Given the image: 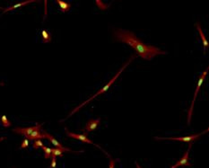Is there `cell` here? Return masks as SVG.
I'll list each match as a JSON object with an SVG mask.
<instances>
[{"label": "cell", "mask_w": 209, "mask_h": 168, "mask_svg": "<svg viewBox=\"0 0 209 168\" xmlns=\"http://www.w3.org/2000/svg\"><path fill=\"white\" fill-rule=\"evenodd\" d=\"M42 132H43L44 139H48V140L51 142L53 146H56V148L60 149V150H61V151H63V152H71V151H72L70 148H67V147H66V146H63L62 144H60V142H59L58 140H57V139H55L53 136H51V134H49L48 132H46V131H42Z\"/></svg>", "instance_id": "7"}, {"label": "cell", "mask_w": 209, "mask_h": 168, "mask_svg": "<svg viewBox=\"0 0 209 168\" xmlns=\"http://www.w3.org/2000/svg\"><path fill=\"white\" fill-rule=\"evenodd\" d=\"M44 139V135L43 132L41 131V130H36V131H34L30 135L29 138H28V139H30V140H36V139Z\"/></svg>", "instance_id": "12"}, {"label": "cell", "mask_w": 209, "mask_h": 168, "mask_svg": "<svg viewBox=\"0 0 209 168\" xmlns=\"http://www.w3.org/2000/svg\"><path fill=\"white\" fill-rule=\"evenodd\" d=\"M96 5L99 7V8L100 9H101V10H105V9H107L108 8L109 6H107V5H104L101 1H100V0H96Z\"/></svg>", "instance_id": "19"}, {"label": "cell", "mask_w": 209, "mask_h": 168, "mask_svg": "<svg viewBox=\"0 0 209 168\" xmlns=\"http://www.w3.org/2000/svg\"><path fill=\"white\" fill-rule=\"evenodd\" d=\"M134 58H135V56H132V57H131V58H130V59H129V60H128V62H126V63H125V64L123 65L122 67H121V68H120V69L119 70V72L116 74L115 76H114V77H112V79L109 81V82L107 85H105V86H104L103 87L101 88V90H99V91H98V92H97V93H96L95 95H93V96H92L91 98H89V99H88L87 101H85V102H83V103H82V104H80L78 107H76V108L74 110V111H71V113H70V114H69V115L67 116V118H69V117H70V116H71V115H73V114H74L75 112H76V111H78V110H79L80 108H82V107H83L84 105H85V104H87V103L90 102L91 100H93V99H94L95 97H97L98 95H101V94H102V93H105V92H106V91L108 90L109 88L110 87V86H111V85H112V84H113V83L115 82L116 79H117V78H118V77H119V75H120V74H121V72H122L123 70H124V69L126 68V67L128 66V65H129V63H131V61L133 60V59H134ZM67 118H66V119H67Z\"/></svg>", "instance_id": "2"}, {"label": "cell", "mask_w": 209, "mask_h": 168, "mask_svg": "<svg viewBox=\"0 0 209 168\" xmlns=\"http://www.w3.org/2000/svg\"><path fill=\"white\" fill-rule=\"evenodd\" d=\"M66 135L68 136V137H70V138H73V139H78L80 141H82V142H85V143H88V144H92V145H94L95 146H97V147H99L100 149H101L104 153L106 154V156H109V154L106 152V151H104L102 148H101V146H99L98 145H96V144H94V142L91 140V139H89L87 138L86 136L84 134V135H80V134H75V133H72V132L68 131V130L67 129H66Z\"/></svg>", "instance_id": "5"}, {"label": "cell", "mask_w": 209, "mask_h": 168, "mask_svg": "<svg viewBox=\"0 0 209 168\" xmlns=\"http://www.w3.org/2000/svg\"><path fill=\"white\" fill-rule=\"evenodd\" d=\"M191 144L188 146L187 148V151H186V153L184 154V156L180 158V160L178 161L174 166H173L171 168H177L179 166H191V164L189 163V159H188V156H189V150L191 148Z\"/></svg>", "instance_id": "8"}, {"label": "cell", "mask_w": 209, "mask_h": 168, "mask_svg": "<svg viewBox=\"0 0 209 168\" xmlns=\"http://www.w3.org/2000/svg\"><path fill=\"white\" fill-rule=\"evenodd\" d=\"M0 9H1V10H5V8H3V7H0Z\"/></svg>", "instance_id": "26"}, {"label": "cell", "mask_w": 209, "mask_h": 168, "mask_svg": "<svg viewBox=\"0 0 209 168\" xmlns=\"http://www.w3.org/2000/svg\"><path fill=\"white\" fill-rule=\"evenodd\" d=\"M7 139L6 137H3V138H0V141H3L4 139Z\"/></svg>", "instance_id": "24"}, {"label": "cell", "mask_w": 209, "mask_h": 168, "mask_svg": "<svg viewBox=\"0 0 209 168\" xmlns=\"http://www.w3.org/2000/svg\"><path fill=\"white\" fill-rule=\"evenodd\" d=\"M208 129L206 130L205 131L201 132V133H198V134H196V135H190V136H186V137H180V138H158V137H155L154 139H157V140H174V141H182V142H192L194 140H197L198 139L201 135L208 132Z\"/></svg>", "instance_id": "4"}, {"label": "cell", "mask_w": 209, "mask_h": 168, "mask_svg": "<svg viewBox=\"0 0 209 168\" xmlns=\"http://www.w3.org/2000/svg\"><path fill=\"white\" fill-rule=\"evenodd\" d=\"M0 86H5V84H4V83H0Z\"/></svg>", "instance_id": "25"}, {"label": "cell", "mask_w": 209, "mask_h": 168, "mask_svg": "<svg viewBox=\"0 0 209 168\" xmlns=\"http://www.w3.org/2000/svg\"><path fill=\"white\" fill-rule=\"evenodd\" d=\"M113 34L115 37L116 41L121 42L126 44H129L135 51H137V54L146 60H151L156 55H164L165 51H161L157 47L147 45L142 42L134 32L124 29H116L113 32Z\"/></svg>", "instance_id": "1"}, {"label": "cell", "mask_w": 209, "mask_h": 168, "mask_svg": "<svg viewBox=\"0 0 209 168\" xmlns=\"http://www.w3.org/2000/svg\"><path fill=\"white\" fill-rule=\"evenodd\" d=\"M28 146H29V139H26V138H24L23 140H22V144H21L20 148H27Z\"/></svg>", "instance_id": "20"}, {"label": "cell", "mask_w": 209, "mask_h": 168, "mask_svg": "<svg viewBox=\"0 0 209 168\" xmlns=\"http://www.w3.org/2000/svg\"><path fill=\"white\" fill-rule=\"evenodd\" d=\"M51 168H56V166H57V160H56V156H51Z\"/></svg>", "instance_id": "21"}, {"label": "cell", "mask_w": 209, "mask_h": 168, "mask_svg": "<svg viewBox=\"0 0 209 168\" xmlns=\"http://www.w3.org/2000/svg\"><path fill=\"white\" fill-rule=\"evenodd\" d=\"M1 123L5 128H8V127L11 126V121L8 120L6 115H2L1 116Z\"/></svg>", "instance_id": "15"}, {"label": "cell", "mask_w": 209, "mask_h": 168, "mask_svg": "<svg viewBox=\"0 0 209 168\" xmlns=\"http://www.w3.org/2000/svg\"><path fill=\"white\" fill-rule=\"evenodd\" d=\"M136 166H137V168H141V167H140V166H139V165L137 164V162H136Z\"/></svg>", "instance_id": "23"}, {"label": "cell", "mask_w": 209, "mask_h": 168, "mask_svg": "<svg viewBox=\"0 0 209 168\" xmlns=\"http://www.w3.org/2000/svg\"><path fill=\"white\" fill-rule=\"evenodd\" d=\"M43 146L44 144L41 139H36V140H34V142H33V144H32V147H33L34 149H38L39 147H42Z\"/></svg>", "instance_id": "18"}, {"label": "cell", "mask_w": 209, "mask_h": 168, "mask_svg": "<svg viewBox=\"0 0 209 168\" xmlns=\"http://www.w3.org/2000/svg\"><path fill=\"white\" fill-rule=\"evenodd\" d=\"M58 3V5L59 6V8L61 10V12L63 13H66V12H68L69 9L71 8L72 5L70 3H66L65 1H62V0H57L56 1Z\"/></svg>", "instance_id": "11"}, {"label": "cell", "mask_w": 209, "mask_h": 168, "mask_svg": "<svg viewBox=\"0 0 209 168\" xmlns=\"http://www.w3.org/2000/svg\"><path fill=\"white\" fill-rule=\"evenodd\" d=\"M100 121H101V119L100 118H98V119H95V120H90L88 122H87L86 126L82 130L83 131H85V135L86 136L89 134V132L93 131H94L96 128H97V126L99 125L100 123Z\"/></svg>", "instance_id": "9"}, {"label": "cell", "mask_w": 209, "mask_h": 168, "mask_svg": "<svg viewBox=\"0 0 209 168\" xmlns=\"http://www.w3.org/2000/svg\"><path fill=\"white\" fill-rule=\"evenodd\" d=\"M196 26H197V31H198V32H199V35L201 37L202 39V42H203V46H204V51H207V49L208 48V42H207V40L206 39V37L204 35V32H202L201 29V26H200V24L198 23V22H197L196 23Z\"/></svg>", "instance_id": "10"}, {"label": "cell", "mask_w": 209, "mask_h": 168, "mask_svg": "<svg viewBox=\"0 0 209 168\" xmlns=\"http://www.w3.org/2000/svg\"><path fill=\"white\" fill-rule=\"evenodd\" d=\"M51 156H63V151H61L58 148H51Z\"/></svg>", "instance_id": "16"}, {"label": "cell", "mask_w": 209, "mask_h": 168, "mask_svg": "<svg viewBox=\"0 0 209 168\" xmlns=\"http://www.w3.org/2000/svg\"><path fill=\"white\" fill-rule=\"evenodd\" d=\"M41 34H42V38H43L44 43H47V42H50L51 41V35L48 32L47 30H42L41 31Z\"/></svg>", "instance_id": "14"}, {"label": "cell", "mask_w": 209, "mask_h": 168, "mask_svg": "<svg viewBox=\"0 0 209 168\" xmlns=\"http://www.w3.org/2000/svg\"><path fill=\"white\" fill-rule=\"evenodd\" d=\"M208 69H209V67H207V69H206V70H205V71H204V72L202 73V75L200 76V77H199V80H198L197 86V88H196V92H195L193 101H192V103H191V106H190V108H189V110H188V114H187V124H190V121H191V116H192V111H193V107H194L195 100H196V98H197V93H198L199 89H200V87H201L203 82H204L205 78H206V77H207V75Z\"/></svg>", "instance_id": "3"}, {"label": "cell", "mask_w": 209, "mask_h": 168, "mask_svg": "<svg viewBox=\"0 0 209 168\" xmlns=\"http://www.w3.org/2000/svg\"><path fill=\"white\" fill-rule=\"evenodd\" d=\"M32 2H35V0H28V1H25V2H22V3L15 4V5H14V6L6 8V9L4 10V13L8 12V11H12V10H14L15 8H18V7H23V6H25V5H27V4H30V3H32Z\"/></svg>", "instance_id": "13"}, {"label": "cell", "mask_w": 209, "mask_h": 168, "mask_svg": "<svg viewBox=\"0 0 209 168\" xmlns=\"http://www.w3.org/2000/svg\"><path fill=\"white\" fill-rule=\"evenodd\" d=\"M41 124H36L33 127H29V128H15L13 131L17 134L23 135L26 139L29 138V136L36 130H41Z\"/></svg>", "instance_id": "6"}, {"label": "cell", "mask_w": 209, "mask_h": 168, "mask_svg": "<svg viewBox=\"0 0 209 168\" xmlns=\"http://www.w3.org/2000/svg\"><path fill=\"white\" fill-rule=\"evenodd\" d=\"M109 168H115V161L113 160V159H111V158H110V161H109Z\"/></svg>", "instance_id": "22"}, {"label": "cell", "mask_w": 209, "mask_h": 168, "mask_svg": "<svg viewBox=\"0 0 209 168\" xmlns=\"http://www.w3.org/2000/svg\"><path fill=\"white\" fill-rule=\"evenodd\" d=\"M41 148H42V150L44 151V156H45V158L46 159L50 158L51 156V148H50V147H48V146H43Z\"/></svg>", "instance_id": "17"}]
</instances>
